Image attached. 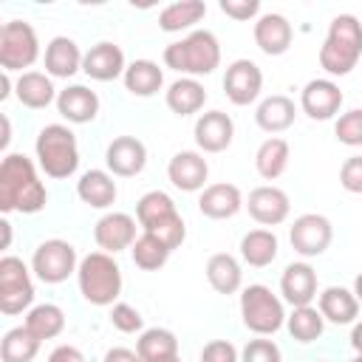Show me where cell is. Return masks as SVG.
<instances>
[{
    "label": "cell",
    "instance_id": "cell-1",
    "mask_svg": "<svg viewBox=\"0 0 362 362\" xmlns=\"http://www.w3.org/2000/svg\"><path fill=\"white\" fill-rule=\"evenodd\" d=\"M48 192L37 178L31 158L23 153H8L0 164V209L34 215L45 206Z\"/></svg>",
    "mask_w": 362,
    "mask_h": 362
},
{
    "label": "cell",
    "instance_id": "cell-2",
    "mask_svg": "<svg viewBox=\"0 0 362 362\" xmlns=\"http://www.w3.org/2000/svg\"><path fill=\"white\" fill-rule=\"evenodd\" d=\"M362 57V23L354 14H339L328 25V37L320 48V68L331 76H345Z\"/></svg>",
    "mask_w": 362,
    "mask_h": 362
},
{
    "label": "cell",
    "instance_id": "cell-3",
    "mask_svg": "<svg viewBox=\"0 0 362 362\" xmlns=\"http://www.w3.org/2000/svg\"><path fill=\"white\" fill-rule=\"evenodd\" d=\"M221 62V45L218 37L212 31H192L189 37L170 42L164 48V65L178 71V74H189V76H204L212 74Z\"/></svg>",
    "mask_w": 362,
    "mask_h": 362
},
{
    "label": "cell",
    "instance_id": "cell-4",
    "mask_svg": "<svg viewBox=\"0 0 362 362\" xmlns=\"http://www.w3.org/2000/svg\"><path fill=\"white\" fill-rule=\"evenodd\" d=\"M79 291L90 305H113L122 291V269L107 252H90L76 269Z\"/></svg>",
    "mask_w": 362,
    "mask_h": 362
},
{
    "label": "cell",
    "instance_id": "cell-5",
    "mask_svg": "<svg viewBox=\"0 0 362 362\" xmlns=\"http://www.w3.org/2000/svg\"><path fill=\"white\" fill-rule=\"evenodd\" d=\"M37 161L48 178H68L79 167L76 136L65 124H45L34 141Z\"/></svg>",
    "mask_w": 362,
    "mask_h": 362
},
{
    "label": "cell",
    "instance_id": "cell-6",
    "mask_svg": "<svg viewBox=\"0 0 362 362\" xmlns=\"http://www.w3.org/2000/svg\"><path fill=\"white\" fill-rule=\"evenodd\" d=\"M240 317H243V325L257 337H269V334L280 331L283 322H286V311H283L280 297H274L272 288L260 286V283L243 288Z\"/></svg>",
    "mask_w": 362,
    "mask_h": 362
},
{
    "label": "cell",
    "instance_id": "cell-7",
    "mask_svg": "<svg viewBox=\"0 0 362 362\" xmlns=\"http://www.w3.org/2000/svg\"><path fill=\"white\" fill-rule=\"evenodd\" d=\"M37 54H40V42H37V34L28 23H23V20L3 23V28H0V65H3V71L11 74V71L31 68Z\"/></svg>",
    "mask_w": 362,
    "mask_h": 362
},
{
    "label": "cell",
    "instance_id": "cell-8",
    "mask_svg": "<svg viewBox=\"0 0 362 362\" xmlns=\"http://www.w3.org/2000/svg\"><path fill=\"white\" fill-rule=\"evenodd\" d=\"M34 303V283L28 277V269L20 257L6 255L0 260V311L3 314H20Z\"/></svg>",
    "mask_w": 362,
    "mask_h": 362
},
{
    "label": "cell",
    "instance_id": "cell-9",
    "mask_svg": "<svg viewBox=\"0 0 362 362\" xmlns=\"http://www.w3.org/2000/svg\"><path fill=\"white\" fill-rule=\"evenodd\" d=\"M31 269L42 283H62L79 269L76 266V249L68 240H59V238L42 240L34 249Z\"/></svg>",
    "mask_w": 362,
    "mask_h": 362
},
{
    "label": "cell",
    "instance_id": "cell-10",
    "mask_svg": "<svg viewBox=\"0 0 362 362\" xmlns=\"http://www.w3.org/2000/svg\"><path fill=\"white\" fill-rule=\"evenodd\" d=\"M331 238H334V226L325 215H317V212H305L300 215L291 229H288V240L294 246L297 255L303 257H317L322 255L328 246H331Z\"/></svg>",
    "mask_w": 362,
    "mask_h": 362
},
{
    "label": "cell",
    "instance_id": "cell-11",
    "mask_svg": "<svg viewBox=\"0 0 362 362\" xmlns=\"http://www.w3.org/2000/svg\"><path fill=\"white\" fill-rule=\"evenodd\" d=\"M223 90L232 105H252L263 90V71L252 59H235L223 74Z\"/></svg>",
    "mask_w": 362,
    "mask_h": 362
},
{
    "label": "cell",
    "instance_id": "cell-12",
    "mask_svg": "<svg viewBox=\"0 0 362 362\" xmlns=\"http://www.w3.org/2000/svg\"><path fill=\"white\" fill-rule=\"evenodd\" d=\"M105 164L119 178H133L147 164V147L136 136H119L105 150Z\"/></svg>",
    "mask_w": 362,
    "mask_h": 362
},
{
    "label": "cell",
    "instance_id": "cell-13",
    "mask_svg": "<svg viewBox=\"0 0 362 362\" xmlns=\"http://www.w3.org/2000/svg\"><path fill=\"white\" fill-rule=\"evenodd\" d=\"M342 99L345 96H342V90H339L337 82H331V79H311L303 88V93H300V107H303L305 116L325 122V119H331V116L339 113Z\"/></svg>",
    "mask_w": 362,
    "mask_h": 362
},
{
    "label": "cell",
    "instance_id": "cell-14",
    "mask_svg": "<svg viewBox=\"0 0 362 362\" xmlns=\"http://www.w3.org/2000/svg\"><path fill=\"white\" fill-rule=\"evenodd\" d=\"M246 209L249 215L260 223V226H277L288 218V209H291V201L288 195L280 189V187H255L249 192V201H246Z\"/></svg>",
    "mask_w": 362,
    "mask_h": 362
},
{
    "label": "cell",
    "instance_id": "cell-15",
    "mask_svg": "<svg viewBox=\"0 0 362 362\" xmlns=\"http://www.w3.org/2000/svg\"><path fill=\"white\" fill-rule=\"evenodd\" d=\"M96 246L107 255H116L122 249H130L136 243V221L127 212H107L96 221L93 229Z\"/></svg>",
    "mask_w": 362,
    "mask_h": 362
},
{
    "label": "cell",
    "instance_id": "cell-16",
    "mask_svg": "<svg viewBox=\"0 0 362 362\" xmlns=\"http://www.w3.org/2000/svg\"><path fill=\"white\" fill-rule=\"evenodd\" d=\"M206 175H209V167H206V158L195 150H181L170 158L167 164V178L173 181L175 189L181 192H195V189H204L206 184Z\"/></svg>",
    "mask_w": 362,
    "mask_h": 362
},
{
    "label": "cell",
    "instance_id": "cell-17",
    "mask_svg": "<svg viewBox=\"0 0 362 362\" xmlns=\"http://www.w3.org/2000/svg\"><path fill=\"white\" fill-rule=\"evenodd\" d=\"M232 136H235V122L223 110L201 113L195 122V144L204 153H223L232 144Z\"/></svg>",
    "mask_w": 362,
    "mask_h": 362
},
{
    "label": "cell",
    "instance_id": "cell-18",
    "mask_svg": "<svg viewBox=\"0 0 362 362\" xmlns=\"http://www.w3.org/2000/svg\"><path fill=\"white\" fill-rule=\"evenodd\" d=\"M82 71H85L90 79H96V82H110V79H116V76H124V71H127L124 54H122V48L113 45V42H96V45L85 54Z\"/></svg>",
    "mask_w": 362,
    "mask_h": 362
},
{
    "label": "cell",
    "instance_id": "cell-19",
    "mask_svg": "<svg viewBox=\"0 0 362 362\" xmlns=\"http://www.w3.org/2000/svg\"><path fill=\"white\" fill-rule=\"evenodd\" d=\"M291 37H294L291 23L283 14H274V11L272 14H260L257 23H255V42L269 57L286 54L288 45H291Z\"/></svg>",
    "mask_w": 362,
    "mask_h": 362
},
{
    "label": "cell",
    "instance_id": "cell-20",
    "mask_svg": "<svg viewBox=\"0 0 362 362\" xmlns=\"http://www.w3.org/2000/svg\"><path fill=\"white\" fill-rule=\"evenodd\" d=\"M280 291H283V300L294 308L311 305V300L317 297V272L308 263L286 266V272L280 277Z\"/></svg>",
    "mask_w": 362,
    "mask_h": 362
},
{
    "label": "cell",
    "instance_id": "cell-21",
    "mask_svg": "<svg viewBox=\"0 0 362 362\" xmlns=\"http://www.w3.org/2000/svg\"><path fill=\"white\" fill-rule=\"evenodd\" d=\"M240 206H243L240 189H238L235 184H226V181H218V184L204 187V189H201V198H198L201 215H206V218H212V221L232 218Z\"/></svg>",
    "mask_w": 362,
    "mask_h": 362
},
{
    "label": "cell",
    "instance_id": "cell-22",
    "mask_svg": "<svg viewBox=\"0 0 362 362\" xmlns=\"http://www.w3.org/2000/svg\"><path fill=\"white\" fill-rule=\"evenodd\" d=\"M57 110L62 119L74 122V124H85V122H93L96 113H99V96L85 88V85H71L65 90H59L57 96Z\"/></svg>",
    "mask_w": 362,
    "mask_h": 362
},
{
    "label": "cell",
    "instance_id": "cell-23",
    "mask_svg": "<svg viewBox=\"0 0 362 362\" xmlns=\"http://www.w3.org/2000/svg\"><path fill=\"white\" fill-rule=\"evenodd\" d=\"M82 59H85V54L79 51V45L71 37H54L45 48V71L59 79L74 76L82 68Z\"/></svg>",
    "mask_w": 362,
    "mask_h": 362
},
{
    "label": "cell",
    "instance_id": "cell-24",
    "mask_svg": "<svg viewBox=\"0 0 362 362\" xmlns=\"http://www.w3.org/2000/svg\"><path fill=\"white\" fill-rule=\"evenodd\" d=\"M320 314H322V320H328L334 325H348L359 314V300L354 291H348L342 286H328L320 294Z\"/></svg>",
    "mask_w": 362,
    "mask_h": 362
},
{
    "label": "cell",
    "instance_id": "cell-25",
    "mask_svg": "<svg viewBox=\"0 0 362 362\" xmlns=\"http://www.w3.org/2000/svg\"><path fill=\"white\" fill-rule=\"evenodd\" d=\"M294 102L283 93H274V96H266L260 105H257V113H255V122L260 130L266 133H283L294 124Z\"/></svg>",
    "mask_w": 362,
    "mask_h": 362
},
{
    "label": "cell",
    "instance_id": "cell-26",
    "mask_svg": "<svg viewBox=\"0 0 362 362\" xmlns=\"http://www.w3.org/2000/svg\"><path fill=\"white\" fill-rule=\"evenodd\" d=\"M76 195L93 206V209H105L116 201V181L110 173L105 170H88L82 173V178L76 181Z\"/></svg>",
    "mask_w": 362,
    "mask_h": 362
},
{
    "label": "cell",
    "instance_id": "cell-27",
    "mask_svg": "<svg viewBox=\"0 0 362 362\" xmlns=\"http://www.w3.org/2000/svg\"><path fill=\"white\" fill-rule=\"evenodd\" d=\"M167 107L175 113V116H192L204 107L206 102V90L198 79L187 76V79H175L170 88H167Z\"/></svg>",
    "mask_w": 362,
    "mask_h": 362
},
{
    "label": "cell",
    "instance_id": "cell-28",
    "mask_svg": "<svg viewBox=\"0 0 362 362\" xmlns=\"http://www.w3.org/2000/svg\"><path fill=\"white\" fill-rule=\"evenodd\" d=\"M288 158H291L288 141L280 139V136H272V139H266V141L257 147V153H255V167H257L260 178L274 181V178H280V175L286 173Z\"/></svg>",
    "mask_w": 362,
    "mask_h": 362
},
{
    "label": "cell",
    "instance_id": "cell-29",
    "mask_svg": "<svg viewBox=\"0 0 362 362\" xmlns=\"http://www.w3.org/2000/svg\"><path fill=\"white\" fill-rule=\"evenodd\" d=\"M14 93H17L20 105H25V107H31V110H42V107H48V105L54 102V85H51V79H48L45 74H40V71H25V74H20V79H17V85H14Z\"/></svg>",
    "mask_w": 362,
    "mask_h": 362
},
{
    "label": "cell",
    "instance_id": "cell-30",
    "mask_svg": "<svg viewBox=\"0 0 362 362\" xmlns=\"http://www.w3.org/2000/svg\"><path fill=\"white\" fill-rule=\"evenodd\" d=\"M206 280L218 294H235L240 288V280H243L240 263L232 255L218 252L206 260Z\"/></svg>",
    "mask_w": 362,
    "mask_h": 362
},
{
    "label": "cell",
    "instance_id": "cell-31",
    "mask_svg": "<svg viewBox=\"0 0 362 362\" xmlns=\"http://www.w3.org/2000/svg\"><path fill=\"white\" fill-rule=\"evenodd\" d=\"M164 85V74L153 59H136L124 71V88L133 96H153Z\"/></svg>",
    "mask_w": 362,
    "mask_h": 362
},
{
    "label": "cell",
    "instance_id": "cell-32",
    "mask_svg": "<svg viewBox=\"0 0 362 362\" xmlns=\"http://www.w3.org/2000/svg\"><path fill=\"white\" fill-rule=\"evenodd\" d=\"M240 257L255 266L263 269L277 257V235L269 229H252L240 238Z\"/></svg>",
    "mask_w": 362,
    "mask_h": 362
},
{
    "label": "cell",
    "instance_id": "cell-33",
    "mask_svg": "<svg viewBox=\"0 0 362 362\" xmlns=\"http://www.w3.org/2000/svg\"><path fill=\"white\" fill-rule=\"evenodd\" d=\"M175 215H178V209H175L173 198L167 192H161V189L144 192L139 198V204H136V218L144 226V232L158 226V223H164V221H170V218H175Z\"/></svg>",
    "mask_w": 362,
    "mask_h": 362
},
{
    "label": "cell",
    "instance_id": "cell-34",
    "mask_svg": "<svg viewBox=\"0 0 362 362\" xmlns=\"http://www.w3.org/2000/svg\"><path fill=\"white\" fill-rule=\"evenodd\" d=\"M136 354H139L144 362H164V359L178 356V339H175V334L167 331V328H147V331H141V337H139Z\"/></svg>",
    "mask_w": 362,
    "mask_h": 362
},
{
    "label": "cell",
    "instance_id": "cell-35",
    "mask_svg": "<svg viewBox=\"0 0 362 362\" xmlns=\"http://www.w3.org/2000/svg\"><path fill=\"white\" fill-rule=\"evenodd\" d=\"M40 342L42 339H54L57 334H62L65 328V314L59 305L54 303H42V305H34L28 314H25V322H23Z\"/></svg>",
    "mask_w": 362,
    "mask_h": 362
},
{
    "label": "cell",
    "instance_id": "cell-36",
    "mask_svg": "<svg viewBox=\"0 0 362 362\" xmlns=\"http://www.w3.org/2000/svg\"><path fill=\"white\" fill-rule=\"evenodd\" d=\"M206 14V6L201 0H181V3H170L161 8L158 14V25L161 31H184V28H192L201 17Z\"/></svg>",
    "mask_w": 362,
    "mask_h": 362
},
{
    "label": "cell",
    "instance_id": "cell-37",
    "mask_svg": "<svg viewBox=\"0 0 362 362\" xmlns=\"http://www.w3.org/2000/svg\"><path fill=\"white\" fill-rule=\"evenodd\" d=\"M37 351H40V339L25 325L6 331V337L0 342V359L3 362H31L37 356Z\"/></svg>",
    "mask_w": 362,
    "mask_h": 362
},
{
    "label": "cell",
    "instance_id": "cell-38",
    "mask_svg": "<svg viewBox=\"0 0 362 362\" xmlns=\"http://www.w3.org/2000/svg\"><path fill=\"white\" fill-rule=\"evenodd\" d=\"M286 325H288V334L297 339V342H314L320 334H322V314L320 308L314 305H300L291 311V317H286Z\"/></svg>",
    "mask_w": 362,
    "mask_h": 362
},
{
    "label": "cell",
    "instance_id": "cell-39",
    "mask_svg": "<svg viewBox=\"0 0 362 362\" xmlns=\"http://www.w3.org/2000/svg\"><path fill=\"white\" fill-rule=\"evenodd\" d=\"M130 255H133V263L139 266V269H144V272H156V269H161L164 263H167V257H170V249L158 240V238H153V235H141V238H136V243L130 246Z\"/></svg>",
    "mask_w": 362,
    "mask_h": 362
},
{
    "label": "cell",
    "instance_id": "cell-40",
    "mask_svg": "<svg viewBox=\"0 0 362 362\" xmlns=\"http://www.w3.org/2000/svg\"><path fill=\"white\" fill-rule=\"evenodd\" d=\"M334 133L342 144L348 147H362V107H354L348 113H342L334 124Z\"/></svg>",
    "mask_w": 362,
    "mask_h": 362
},
{
    "label": "cell",
    "instance_id": "cell-41",
    "mask_svg": "<svg viewBox=\"0 0 362 362\" xmlns=\"http://www.w3.org/2000/svg\"><path fill=\"white\" fill-rule=\"evenodd\" d=\"M240 362H283L280 356V348L272 342V339H249L243 354H240Z\"/></svg>",
    "mask_w": 362,
    "mask_h": 362
},
{
    "label": "cell",
    "instance_id": "cell-42",
    "mask_svg": "<svg viewBox=\"0 0 362 362\" xmlns=\"http://www.w3.org/2000/svg\"><path fill=\"white\" fill-rule=\"evenodd\" d=\"M110 322H113V328H119L122 334H136V331H141V314H139V308H133V305H127V303H116V305H113Z\"/></svg>",
    "mask_w": 362,
    "mask_h": 362
},
{
    "label": "cell",
    "instance_id": "cell-43",
    "mask_svg": "<svg viewBox=\"0 0 362 362\" xmlns=\"http://www.w3.org/2000/svg\"><path fill=\"white\" fill-rule=\"evenodd\" d=\"M339 184L348 192H362V156H351L339 167Z\"/></svg>",
    "mask_w": 362,
    "mask_h": 362
},
{
    "label": "cell",
    "instance_id": "cell-44",
    "mask_svg": "<svg viewBox=\"0 0 362 362\" xmlns=\"http://www.w3.org/2000/svg\"><path fill=\"white\" fill-rule=\"evenodd\" d=\"M201 362H238V348L226 339H212L204 345Z\"/></svg>",
    "mask_w": 362,
    "mask_h": 362
},
{
    "label": "cell",
    "instance_id": "cell-45",
    "mask_svg": "<svg viewBox=\"0 0 362 362\" xmlns=\"http://www.w3.org/2000/svg\"><path fill=\"white\" fill-rule=\"evenodd\" d=\"M221 11L226 17H232V20L246 23L260 11V3L257 0H221Z\"/></svg>",
    "mask_w": 362,
    "mask_h": 362
},
{
    "label": "cell",
    "instance_id": "cell-46",
    "mask_svg": "<svg viewBox=\"0 0 362 362\" xmlns=\"http://www.w3.org/2000/svg\"><path fill=\"white\" fill-rule=\"evenodd\" d=\"M48 362H85V356H82L74 345H59V348L51 351Z\"/></svg>",
    "mask_w": 362,
    "mask_h": 362
},
{
    "label": "cell",
    "instance_id": "cell-47",
    "mask_svg": "<svg viewBox=\"0 0 362 362\" xmlns=\"http://www.w3.org/2000/svg\"><path fill=\"white\" fill-rule=\"evenodd\" d=\"M102 362H144V359L130 348H110Z\"/></svg>",
    "mask_w": 362,
    "mask_h": 362
},
{
    "label": "cell",
    "instance_id": "cell-48",
    "mask_svg": "<svg viewBox=\"0 0 362 362\" xmlns=\"http://www.w3.org/2000/svg\"><path fill=\"white\" fill-rule=\"evenodd\" d=\"M351 345H354V351L356 354H362V320L354 325V331H351Z\"/></svg>",
    "mask_w": 362,
    "mask_h": 362
},
{
    "label": "cell",
    "instance_id": "cell-49",
    "mask_svg": "<svg viewBox=\"0 0 362 362\" xmlns=\"http://www.w3.org/2000/svg\"><path fill=\"white\" fill-rule=\"evenodd\" d=\"M0 229H3V249H8V243H11V223L0 221Z\"/></svg>",
    "mask_w": 362,
    "mask_h": 362
},
{
    "label": "cell",
    "instance_id": "cell-50",
    "mask_svg": "<svg viewBox=\"0 0 362 362\" xmlns=\"http://www.w3.org/2000/svg\"><path fill=\"white\" fill-rule=\"evenodd\" d=\"M8 139H11V124H8V116H3V139H0V144L6 147Z\"/></svg>",
    "mask_w": 362,
    "mask_h": 362
},
{
    "label": "cell",
    "instance_id": "cell-51",
    "mask_svg": "<svg viewBox=\"0 0 362 362\" xmlns=\"http://www.w3.org/2000/svg\"><path fill=\"white\" fill-rule=\"evenodd\" d=\"M354 294H356V300L362 303V272H359L356 280H354Z\"/></svg>",
    "mask_w": 362,
    "mask_h": 362
},
{
    "label": "cell",
    "instance_id": "cell-52",
    "mask_svg": "<svg viewBox=\"0 0 362 362\" xmlns=\"http://www.w3.org/2000/svg\"><path fill=\"white\" fill-rule=\"evenodd\" d=\"M351 362H362V354H356V356H354V359H351Z\"/></svg>",
    "mask_w": 362,
    "mask_h": 362
},
{
    "label": "cell",
    "instance_id": "cell-53",
    "mask_svg": "<svg viewBox=\"0 0 362 362\" xmlns=\"http://www.w3.org/2000/svg\"><path fill=\"white\" fill-rule=\"evenodd\" d=\"M164 362H181V359H178V356H173V359H164Z\"/></svg>",
    "mask_w": 362,
    "mask_h": 362
}]
</instances>
